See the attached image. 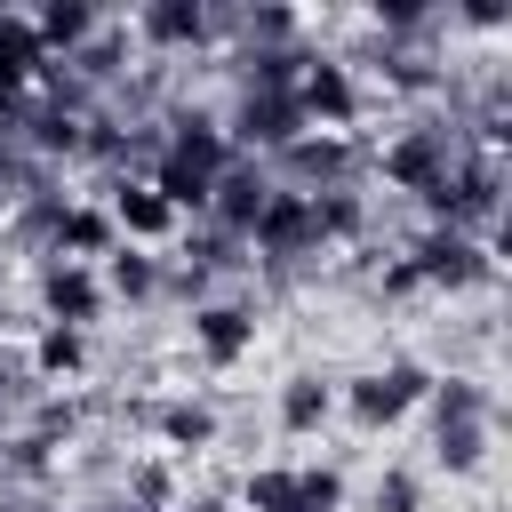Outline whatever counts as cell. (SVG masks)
Masks as SVG:
<instances>
[{"instance_id":"8","label":"cell","mask_w":512,"mask_h":512,"mask_svg":"<svg viewBox=\"0 0 512 512\" xmlns=\"http://www.w3.org/2000/svg\"><path fill=\"white\" fill-rule=\"evenodd\" d=\"M96 280H104V296H112V304H128V312H152V304L168 296V256L112 248V256L96 264Z\"/></svg>"},{"instance_id":"3","label":"cell","mask_w":512,"mask_h":512,"mask_svg":"<svg viewBox=\"0 0 512 512\" xmlns=\"http://www.w3.org/2000/svg\"><path fill=\"white\" fill-rule=\"evenodd\" d=\"M32 320H56V328H104L112 320V296H104V280H96V264H56V256H40L32 264Z\"/></svg>"},{"instance_id":"1","label":"cell","mask_w":512,"mask_h":512,"mask_svg":"<svg viewBox=\"0 0 512 512\" xmlns=\"http://www.w3.org/2000/svg\"><path fill=\"white\" fill-rule=\"evenodd\" d=\"M176 344H184V360H192L200 376H240V368L264 352V312H256L248 288H208V296L184 304Z\"/></svg>"},{"instance_id":"6","label":"cell","mask_w":512,"mask_h":512,"mask_svg":"<svg viewBox=\"0 0 512 512\" xmlns=\"http://www.w3.org/2000/svg\"><path fill=\"white\" fill-rule=\"evenodd\" d=\"M432 472L456 480H488L496 472V416H432Z\"/></svg>"},{"instance_id":"10","label":"cell","mask_w":512,"mask_h":512,"mask_svg":"<svg viewBox=\"0 0 512 512\" xmlns=\"http://www.w3.org/2000/svg\"><path fill=\"white\" fill-rule=\"evenodd\" d=\"M72 512H120V504H112V496H80Z\"/></svg>"},{"instance_id":"5","label":"cell","mask_w":512,"mask_h":512,"mask_svg":"<svg viewBox=\"0 0 512 512\" xmlns=\"http://www.w3.org/2000/svg\"><path fill=\"white\" fill-rule=\"evenodd\" d=\"M120 24H128V40H136L144 56H192V48H216V40H224V16L200 8V0H144V8L120 16Z\"/></svg>"},{"instance_id":"2","label":"cell","mask_w":512,"mask_h":512,"mask_svg":"<svg viewBox=\"0 0 512 512\" xmlns=\"http://www.w3.org/2000/svg\"><path fill=\"white\" fill-rule=\"evenodd\" d=\"M144 432H152V456H168V464H208L216 448H224V432H232V416H224V400L216 392H200V384H168V392H152V408H144Z\"/></svg>"},{"instance_id":"9","label":"cell","mask_w":512,"mask_h":512,"mask_svg":"<svg viewBox=\"0 0 512 512\" xmlns=\"http://www.w3.org/2000/svg\"><path fill=\"white\" fill-rule=\"evenodd\" d=\"M424 464H408V456H392V464H376L360 488H352V512H424Z\"/></svg>"},{"instance_id":"4","label":"cell","mask_w":512,"mask_h":512,"mask_svg":"<svg viewBox=\"0 0 512 512\" xmlns=\"http://www.w3.org/2000/svg\"><path fill=\"white\" fill-rule=\"evenodd\" d=\"M272 432L280 440H320L336 432V360H296L272 384Z\"/></svg>"},{"instance_id":"7","label":"cell","mask_w":512,"mask_h":512,"mask_svg":"<svg viewBox=\"0 0 512 512\" xmlns=\"http://www.w3.org/2000/svg\"><path fill=\"white\" fill-rule=\"evenodd\" d=\"M40 72H48V56H40V40H32V16H24V8H0V128L32 104Z\"/></svg>"}]
</instances>
